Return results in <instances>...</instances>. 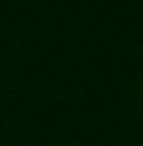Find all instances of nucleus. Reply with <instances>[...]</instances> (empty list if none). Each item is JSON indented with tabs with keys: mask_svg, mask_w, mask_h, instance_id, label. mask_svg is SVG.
Returning a JSON list of instances; mask_svg holds the SVG:
<instances>
[{
	"mask_svg": "<svg viewBox=\"0 0 143 146\" xmlns=\"http://www.w3.org/2000/svg\"><path fill=\"white\" fill-rule=\"evenodd\" d=\"M140 103H143V78H140Z\"/></svg>",
	"mask_w": 143,
	"mask_h": 146,
	"instance_id": "nucleus-1",
	"label": "nucleus"
}]
</instances>
